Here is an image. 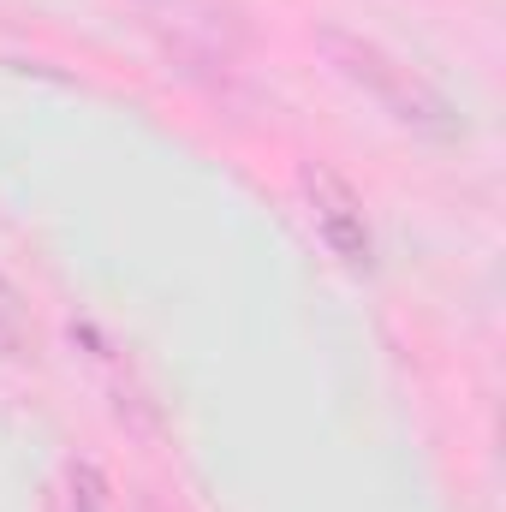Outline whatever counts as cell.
<instances>
[{
	"instance_id": "6da1fadb",
	"label": "cell",
	"mask_w": 506,
	"mask_h": 512,
	"mask_svg": "<svg viewBox=\"0 0 506 512\" xmlns=\"http://www.w3.org/2000/svg\"><path fill=\"white\" fill-rule=\"evenodd\" d=\"M316 54L322 66L376 108L387 126H399L405 137H423V143H459L465 120L453 108L447 90H435L411 60H399L387 42L352 30V24H316Z\"/></svg>"
},
{
	"instance_id": "7a4b0ae2",
	"label": "cell",
	"mask_w": 506,
	"mask_h": 512,
	"mask_svg": "<svg viewBox=\"0 0 506 512\" xmlns=\"http://www.w3.org/2000/svg\"><path fill=\"white\" fill-rule=\"evenodd\" d=\"M143 36L185 72H227L251 48V12L239 0H126Z\"/></svg>"
},
{
	"instance_id": "3957f363",
	"label": "cell",
	"mask_w": 506,
	"mask_h": 512,
	"mask_svg": "<svg viewBox=\"0 0 506 512\" xmlns=\"http://www.w3.org/2000/svg\"><path fill=\"white\" fill-rule=\"evenodd\" d=\"M298 197H304V215L316 227V239L328 245V256H340L352 274H370L376 268V233H370V209L358 197V185L328 167V161H298Z\"/></svg>"
},
{
	"instance_id": "277c9868",
	"label": "cell",
	"mask_w": 506,
	"mask_h": 512,
	"mask_svg": "<svg viewBox=\"0 0 506 512\" xmlns=\"http://www.w3.org/2000/svg\"><path fill=\"white\" fill-rule=\"evenodd\" d=\"M36 340V322H30V304H24V292L0 274V358H18L24 346Z\"/></svg>"
},
{
	"instance_id": "5b68a950",
	"label": "cell",
	"mask_w": 506,
	"mask_h": 512,
	"mask_svg": "<svg viewBox=\"0 0 506 512\" xmlns=\"http://www.w3.org/2000/svg\"><path fill=\"white\" fill-rule=\"evenodd\" d=\"M66 512H108V477L96 465H72L66 483Z\"/></svg>"
}]
</instances>
